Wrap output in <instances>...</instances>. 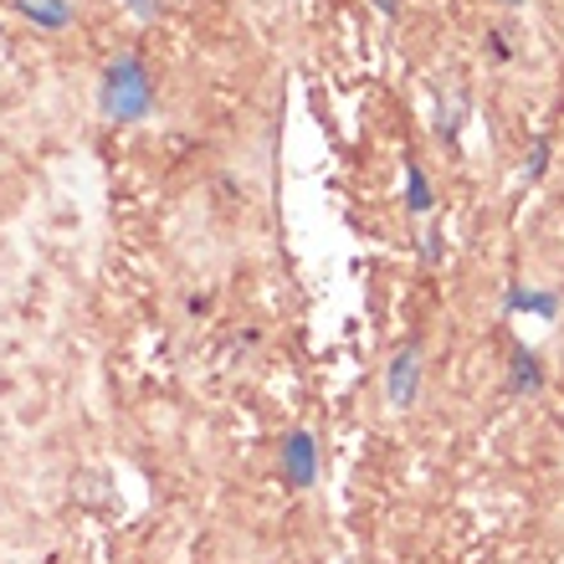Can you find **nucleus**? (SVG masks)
<instances>
[{
	"label": "nucleus",
	"instance_id": "nucleus-4",
	"mask_svg": "<svg viewBox=\"0 0 564 564\" xmlns=\"http://www.w3.org/2000/svg\"><path fill=\"white\" fill-rule=\"evenodd\" d=\"M550 386V370H544V355L529 349V344H513L508 349V395H539V390Z\"/></svg>",
	"mask_w": 564,
	"mask_h": 564
},
{
	"label": "nucleus",
	"instance_id": "nucleus-11",
	"mask_svg": "<svg viewBox=\"0 0 564 564\" xmlns=\"http://www.w3.org/2000/svg\"><path fill=\"white\" fill-rule=\"evenodd\" d=\"M123 6H129L139 21H154V15H160V0H123Z\"/></svg>",
	"mask_w": 564,
	"mask_h": 564
},
{
	"label": "nucleus",
	"instance_id": "nucleus-9",
	"mask_svg": "<svg viewBox=\"0 0 564 564\" xmlns=\"http://www.w3.org/2000/svg\"><path fill=\"white\" fill-rule=\"evenodd\" d=\"M421 262H426V268H442L446 262V231L442 226H426V231H421Z\"/></svg>",
	"mask_w": 564,
	"mask_h": 564
},
{
	"label": "nucleus",
	"instance_id": "nucleus-1",
	"mask_svg": "<svg viewBox=\"0 0 564 564\" xmlns=\"http://www.w3.org/2000/svg\"><path fill=\"white\" fill-rule=\"evenodd\" d=\"M160 108V83H154V67H149L139 52H119L98 73V119L113 123V129H129V123L154 119Z\"/></svg>",
	"mask_w": 564,
	"mask_h": 564
},
{
	"label": "nucleus",
	"instance_id": "nucleus-12",
	"mask_svg": "<svg viewBox=\"0 0 564 564\" xmlns=\"http://www.w3.org/2000/svg\"><path fill=\"white\" fill-rule=\"evenodd\" d=\"M488 52H492V57H498V62H508V57H513V46L503 42V31H488Z\"/></svg>",
	"mask_w": 564,
	"mask_h": 564
},
{
	"label": "nucleus",
	"instance_id": "nucleus-5",
	"mask_svg": "<svg viewBox=\"0 0 564 564\" xmlns=\"http://www.w3.org/2000/svg\"><path fill=\"white\" fill-rule=\"evenodd\" d=\"M503 313H508V318H544V324H554V318H560V293H550V288H523V282H508V288H503Z\"/></svg>",
	"mask_w": 564,
	"mask_h": 564
},
{
	"label": "nucleus",
	"instance_id": "nucleus-7",
	"mask_svg": "<svg viewBox=\"0 0 564 564\" xmlns=\"http://www.w3.org/2000/svg\"><path fill=\"white\" fill-rule=\"evenodd\" d=\"M467 119H473V98H467V93H452V104L442 98V108H436V139H442L446 149H462Z\"/></svg>",
	"mask_w": 564,
	"mask_h": 564
},
{
	"label": "nucleus",
	"instance_id": "nucleus-6",
	"mask_svg": "<svg viewBox=\"0 0 564 564\" xmlns=\"http://www.w3.org/2000/svg\"><path fill=\"white\" fill-rule=\"evenodd\" d=\"M431 210H436V185H431L426 164H421L416 154H405V216L426 221Z\"/></svg>",
	"mask_w": 564,
	"mask_h": 564
},
{
	"label": "nucleus",
	"instance_id": "nucleus-10",
	"mask_svg": "<svg viewBox=\"0 0 564 564\" xmlns=\"http://www.w3.org/2000/svg\"><path fill=\"white\" fill-rule=\"evenodd\" d=\"M544 170H550V134L534 139V154H529V164H523V185H539Z\"/></svg>",
	"mask_w": 564,
	"mask_h": 564
},
{
	"label": "nucleus",
	"instance_id": "nucleus-13",
	"mask_svg": "<svg viewBox=\"0 0 564 564\" xmlns=\"http://www.w3.org/2000/svg\"><path fill=\"white\" fill-rule=\"evenodd\" d=\"M375 11H380V15H395V0H375Z\"/></svg>",
	"mask_w": 564,
	"mask_h": 564
},
{
	"label": "nucleus",
	"instance_id": "nucleus-2",
	"mask_svg": "<svg viewBox=\"0 0 564 564\" xmlns=\"http://www.w3.org/2000/svg\"><path fill=\"white\" fill-rule=\"evenodd\" d=\"M278 473H282V488L288 492H313L318 488V477H324V442H318V431L293 426L288 436H282Z\"/></svg>",
	"mask_w": 564,
	"mask_h": 564
},
{
	"label": "nucleus",
	"instance_id": "nucleus-8",
	"mask_svg": "<svg viewBox=\"0 0 564 564\" xmlns=\"http://www.w3.org/2000/svg\"><path fill=\"white\" fill-rule=\"evenodd\" d=\"M11 6L26 15V21L46 26V31H62V26H73L77 21V11L67 6V0H11Z\"/></svg>",
	"mask_w": 564,
	"mask_h": 564
},
{
	"label": "nucleus",
	"instance_id": "nucleus-14",
	"mask_svg": "<svg viewBox=\"0 0 564 564\" xmlns=\"http://www.w3.org/2000/svg\"><path fill=\"white\" fill-rule=\"evenodd\" d=\"M498 6H523V0H498Z\"/></svg>",
	"mask_w": 564,
	"mask_h": 564
},
{
	"label": "nucleus",
	"instance_id": "nucleus-3",
	"mask_svg": "<svg viewBox=\"0 0 564 564\" xmlns=\"http://www.w3.org/2000/svg\"><path fill=\"white\" fill-rule=\"evenodd\" d=\"M421 380H426V365H421V344L416 339H405L395 355H390L386 365V405L390 411H411V405L421 401Z\"/></svg>",
	"mask_w": 564,
	"mask_h": 564
}]
</instances>
